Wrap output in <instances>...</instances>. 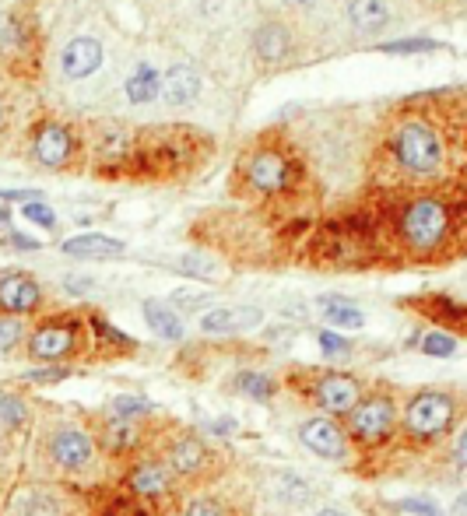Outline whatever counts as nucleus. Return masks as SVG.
<instances>
[{"label":"nucleus","mask_w":467,"mask_h":516,"mask_svg":"<svg viewBox=\"0 0 467 516\" xmlns=\"http://www.w3.org/2000/svg\"><path fill=\"white\" fill-rule=\"evenodd\" d=\"M387 151L394 165H401L408 176H436L446 162V144L436 123L422 113L404 109L387 134Z\"/></svg>","instance_id":"f257e3e1"},{"label":"nucleus","mask_w":467,"mask_h":516,"mask_svg":"<svg viewBox=\"0 0 467 516\" xmlns=\"http://www.w3.org/2000/svg\"><path fill=\"white\" fill-rule=\"evenodd\" d=\"M239 176H243L246 190H253V194L278 197L299 183L302 165L292 155L288 141H281V137H260L246 155H239Z\"/></svg>","instance_id":"f03ea898"},{"label":"nucleus","mask_w":467,"mask_h":516,"mask_svg":"<svg viewBox=\"0 0 467 516\" xmlns=\"http://www.w3.org/2000/svg\"><path fill=\"white\" fill-rule=\"evenodd\" d=\"M197 148H208L201 130L190 127H151L134 137V165L148 172H180L197 158Z\"/></svg>","instance_id":"7ed1b4c3"},{"label":"nucleus","mask_w":467,"mask_h":516,"mask_svg":"<svg viewBox=\"0 0 467 516\" xmlns=\"http://www.w3.org/2000/svg\"><path fill=\"white\" fill-rule=\"evenodd\" d=\"M453 218H457V211L450 208L446 197L425 194L401 208V215H397V232H401L404 246H408L411 253H422L425 257V253H436L439 246L450 239Z\"/></svg>","instance_id":"20e7f679"},{"label":"nucleus","mask_w":467,"mask_h":516,"mask_svg":"<svg viewBox=\"0 0 467 516\" xmlns=\"http://www.w3.org/2000/svg\"><path fill=\"white\" fill-rule=\"evenodd\" d=\"M457 418V401L446 390H422L408 401L404 411V432L415 439H439L450 432Z\"/></svg>","instance_id":"39448f33"},{"label":"nucleus","mask_w":467,"mask_h":516,"mask_svg":"<svg viewBox=\"0 0 467 516\" xmlns=\"http://www.w3.org/2000/svg\"><path fill=\"white\" fill-rule=\"evenodd\" d=\"M394 429H397V404L390 394L359 397V404L348 411V436L366 446L387 443L394 436Z\"/></svg>","instance_id":"423d86ee"},{"label":"nucleus","mask_w":467,"mask_h":516,"mask_svg":"<svg viewBox=\"0 0 467 516\" xmlns=\"http://www.w3.org/2000/svg\"><path fill=\"white\" fill-rule=\"evenodd\" d=\"M46 457L67 474H85L95 464V446L88 439V432H81L78 425H57L46 436Z\"/></svg>","instance_id":"0eeeda50"},{"label":"nucleus","mask_w":467,"mask_h":516,"mask_svg":"<svg viewBox=\"0 0 467 516\" xmlns=\"http://www.w3.org/2000/svg\"><path fill=\"white\" fill-rule=\"evenodd\" d=\"M32 155L46 169H67L78 155V134L60 120H43L32 127Z\"/></svg>","instance_id":"6e6552de"},{"label":"nucleus","mask_w":467,"mask_h":516,"mask_svg":"<svg viewBox=\"0 0 467 516\" xmlns=\"http://www.w3.org/2000/svg\"><path fill=\"white\" fill-rule=\"evenodd\" d=\"M299 439L317 453V457L334 460V464H345L348 460V436L334 418L327 415L306 418V422L299 425Z\"/></svg>","instance_id":"1a4fd4ad"},{"label":"nucleus","mask_w":467,"mask_h":516,"mask_svg":"<svg viewBox=\"0 0 467 516\" xmlns=\"http://www.w3.org/2000/svg\"><path fill=\"white\" fill-rule=\"evenodd\" d=\"M359 397H362L359 380L348 373H324L313 383V404L324 415H348L359 404Z\"/></svg>","instance_id":"9d476101"},{"label":"nucleus","mask_w":467,"mask_h":516,"mask_svg":"<svg viewBox=\"0 0 467 516\" xmlns=\"http://www.w3.org/2000/svg\"><path fill=\"white\" fill-rule=\"evenodd\" d=\"M78 344V323L74 320H53L43 323L36 334L29 337V355L32 359H64L67 352H74Z\"/></svg>","instance_id":"9b49d317"},{"label":"nucleus","mask_w":467,"mask_h":516,"mask_svg":"<svg viewBox=\"0 0 467 516\" xmlns=\"http://www.w3.org/2000/svg\"><path fill=\"white\" fill-rule=\"evenodd\" d=\"M43 306V288L22 271H8L0 274V309L11 316H25L36 313Z\"/></svg>","instance_id":"f8f14e48"},{"label":"nucleus","mask_w":467,"mask_h":516,"mask_svg":"<svg viewBox=\"0 0 467 516\" xmlns=\"http://www.w3.org/2000/svg\"><path fill=\"white\" fill-rule=\"evenodd\" d=\"M211 464L208 446L197 436H176L173 443L166 446V467L176 471L180 478H201Z\"/></svg>","instance_id":"ddd939ff"},{"label":"nucleus","mask_w":467,"mask_h":516,"mask_svg":"<svg viewBox=\"0 0 467 516\" xmlns=\"http://www.w3.org/2000/svg\"><path fill=\"white\" fill-rule=\"evenodd\" d=\"M102 57H106V53H102L99 39L78 36L64 46V53H60V71H64V78H71V81H85L88 74H95L102 67Z\"/></svg>","instance_id":"4468645a"},{"label":"nucleus","mask_w":467,"mask_h":516,"mask_svg":"<svg viewBox=\"0 0 467 516\" xmlns=\"http://www.w3.org/2000/svg\"><path fill=\"white\" fill-rule=\"evenodd\" d=\"M127 488L144 499H166L173 492V474L162 460H137L127 474Z\"/></svg>","instance_id":"2eb2a0df"},{"label":"nucleus","mask_w":467,"mask_h":516,"mask_svg":"<svg viewBox=\"0 0 467 516\" xmlns=\"http://www.w3.org/2000/svg\"><path fill=\"white\" fill-rule=\"evenodd\" d=\"M253 50H257V57L264 60V64L271 67L285 64V60L292 57V32L281 22H264L257 29V36H253Z\"/></svg>","instance_id":"dca6fc26"},{"label":"nucleus","mask_w":467,"mask_h":516,"mask_svg":"<svg viewBox=\"0 0 467 516\" xmlns=\"http://www.w3.org/2000/svg\"><path fill=\"white\" fill-rule=\"evenodd\" d=\"M197 92H201V78H197V71L190 64L169 67L166 78H162V88H159V95L169 102V106H190V102L197 99Z\"/></svg>","instance_id":"f3484780"},{"label":"nucleus","mask_w":467,"mask_h":516,"mask_svg":"<svg viewBox=\"0 0 467 516\" xmlns=\"http://www.w3.org/2000/svg\"><path fill=\"white\" fill-rule=\"evenodd\" d=\"M348 22H352V29L362 32V36L383 32L390 25L387 0H352V4H348Z\"/></svg>","instance_id":"a211bd4d"},{"label":"nucleus","mask_w":467,"mask_h":516,"mask_svg":"<svg viewBox=\"0 0 467 516\" xmlns=\"http://www.w3.org/2000/svg\"><path fill=\"white\" fill-rule=\"evenodd\" d=\"M260 323V309L253 306H239V309H215L201 320V327L208 334H232V330H250Z\"/></svg>","instance_id":"6ab92c4d"},{"label":"nucleus","mask_w":467,"mask_h":516,"mask_svg":"<svg viewBox=\"0 0 467 516\" xmlns=\"http://www.w3.org/2000/svg\"><path fill=\"white\" fill-rule=\"evenodd\" d=\"M64 253L67 257H120L123 253V243L120 239H109V236H95V232H88V236H74L64 243Z\"/></svg>","instance_id":"aec40b11"},{"label":"nucleus","mask_w":467,"mask_h":516,"mask_svg":"<svg viewBox=\"0 0 467 516\" xmlns=\"http://www.w3.org/2000/svg\"><path fill=\"white\" fill-rule=\"evenodd\" d=\"M137 439H141V425L130 422V418L113 415L106 425H102V443H106V450H113V453H127L130 446H137Z\"/></svg>","instance_id":"412c9836"},{"label":"nucleus","mask_w":467,"mask_h":516,"mask_svg":"<svg viewBox=\"0 0 467 516\" xmlns=\"http://www.w3.org/2000/svg\"><path fill=\"white\" fill-rule=\"evenodd\" d=\"M271 495L274 499H281L285 506H302V502H309V481L299 478V474L292 471H278L271 474Z\"/></svg>","instance_id":"4be33fe9"},{"label":"nucleus","mask_w":467,"mask_h":516,"mask_svg":"<svg viewBox=\"0 0 467 516\" xmlns=\"http://www.w3.org/2000/svg\"><path fill=\"white\" fill-rule=\"evenodd\" d=\"M159 88H162L159 71L148 67V64H141L134 71V78H127V99L134 102V106H148V102L159 99Z\"/></svg>","instance_id":"5701e85b"},{"label":"nucleus","mask_w":467,"mask_h":516,"mask_svg":"<svg viewBox=\"0 0 467 516\" xmlns=\"http://www.w3.org/2000/svg\"><path fill=\"white\" fill-rule=\"evenodd\" d=\"M144 320L151 323V330H155V334L169 337V341H180V337H183L180 316H176L169 306H162V302H155V299L144 302Z\"/></svg>","instance_id":"b1692460"},{"label":"nucleus","mask_w":467,"mask_h":516,"mask_svg":"<svg viewBox=\"0 0 467 516\" xmlns=\"http://www.w3.org/2000/svg\"><path fill=\"white\" fill-rule=\"evenodd\" d=\"M320 309H324L327 323H334V327H362V309L355 302L331 295V299H320Z\"/></svg>","instance_id":"393cba45"},{"label":"nucleus","mask_w":467,"mask_h":516,"mask_svg":"<svg viewBox=\"0 0 467 516\" xmlns=\"http://www.w3.org/2000/svg\"><path fill=\"white\" fill-rule=\"evenodd\" d=\"M18 516H60L64 513V506H60L57 495L50 492H32L25 495V499H18Z\"/></svg>","instance_id":"a878e982"},{"label":"nucleus","mask_w":467,"mask_h":516,"mask_svg":"<svg viewBox=\"0 0 467 516\" xmlns=\"http://www.w3.org/2000/svg\"><path fill=\"white\" fill-rule=\"evenodd\" d=\"M236 387L243 390V394H250L253 401H267V397L274 394V380L267 373H253V369H246V373H239Z\"/></svg>","instance_id":"bb28decb"},{"label":"nucleus","mask_w":467,"mask_h":516,"mask_svg":"<svg viewBox=\"0 0 467 516\" xmlns=\"http://www.w3.org/2000/svg\"><path fill=\"white\" fill-rule=\"evenodd\" d=\"M151 404L144 401V397H116L113 401V415H120V418H130V422H137L141 415H151Z\"/></svg>","instance_id":"cd10ccee"},{"label":"nucleus","mask_w":467,"mask_h":516,"mask_svg":"<svg viewBox=\"0 0 467 516\" xmlns=\"http://www.w3.org/2000/svg\"><path fill=\"white\" fill-rule=\"evenodd\" d=\"M0 418L11 425V429H18V425L25 422V404H22V397H15V394H0Z\"/></svg>","instance_id":"c85d7f7f"},{"label":"nucleus","mask_w":467,"mask_h":516,"mask_svg":"<svg viewBox=\"0 0 467 516\" xmlns=\"http://www.w3.org/2000/svg\"><path fill=\"white\" fill-rule=\"evenodd\" d=\"M422 348H425V355H443V359H450V355L457 352V337H450V334H439V330H436V334H429V337H425V344H422Z\"/></svg>","instance_id":"c756f323"},{"label":"nucleus","mask_w":467,"mask_h":516,"mask_svg":"<svg viewBox=\"0 0 467 516\" xmlns=\"http://www.w3.org/2000/svg\"><path fill=\"white\" fill-rule=\"evenodd\" d=\"M383 53H429V50H439L432 39H401V43H383L380 46Z\"/></svg>","instance_id":"7c9ffc66"},{"label":"nucleus","mask_w":467,"mask_h":516,"mask_svg":"<svg viewBox=\"0 0 467 516\" xmlns=\"http://www.w3.org/2000/svg\"><path fill=\"white\" fill-rule=\"evenodd\" d=\"M22 334H25L22 320H0V352L15 348V344L22 341Z\"/></svg>","instance_id":"2f4dec72"},{"label":"nucleus","mask_w":467,"mask_h":516,"mask_svg":"<svg viewBox=\"0 0 467 516\" xmlns=\"http://www.w3.org/2000/svg\"><path fill=\"white\" fill-rule=\"evenodd\" d=\"M25 218H29V222H36V225H43V229H53V225H57V215H53L50 208H46V204H25V211H22Z\"/></svg>","instance_id":"473e14b6"},{"label":"nucleus","mask_w":467,"mask_h":516,"mask_svg":"<svg viewBox=\"0 0 467 516\" xmlns=\"http://www.w3.org/2000/svg\"><path fill=\"white\" fill-rule=\"evenodd\" d=\"M401 509L408 516H443V509H439L436 502H429V499H404Z\"/></svg>","instance_id":"72a5a7b5"},{"label":"nucleus","mask_w":467,"mask_h":516,"mask_svg":"<svg viewBox=\"0 0 467 516\" xmlns=\"http://www.w3.org/2000/svg\"><path fill=\"white\" fill-rule=\"evenodd\" d=\"M320 348H324V355H348V341L338 334H331V330L320 334Z\"/></svg>","instance_id":"f704fd0d"},{"label":"nucleus","mask_w":467,"mask_h":516,"mask_svg":"<svg viewBox=\"0 0 467 516\" xmlns=\"http://www.w3.org/2000/svg\"><path fill=\"white\" fill-rule=\"evenodd\" d=\"M187 516H225V509H222V502H215V499H197L194 506L187 509Z\"/></svg>","instance_id":"c9c22d12"},{"label":"nucleus","mask_w":467,"mask_h":516,"mask_svg":"<svg viewBox=\"0 0 467 516\" xmlns=\"http://www.w3.org/2000/svg\"><path fill=\"white\" fill-rule=\"evenodd\" d=\"M0 197L4 201H36V190H0Z\"/></svg>","instance_id":"e433bc0d"},{"label":"nucleus","mask_w":467,"mask_h":516,"mask_svg":"<svg viewBox=\"0 0 467 516\" xmlns=\"http://www.w3.org/2000/svg\"><path fill=\"white\" fill-rule=\"evenodd\" d=\"M67 369H36V373H29V380H64Z\"/></svg>","instance_id":"4c0bfd02"},{"label":"nucleus","mask_w":467,"mask_h":516,"mask_svg":"<svg viewBox=\"0 0 467 516\" xmlns=\"http://www.w3.org/2000/svg\"><path fill=\"white\" fill-rule=\"evenodd\" d=\"M173 302H176V306H180V309H194V306H201V295H173Z\"/></svg>","instance_id":"58836bf2"},{"label":"nucleus","mask_w":467,"mask_h":516,"mask_svg":"<svg viewBox=\"0 0 467 516\" xmlns=\"http://www.w3.org/2000/svg\"><path fill=\"white\" fill-rule=\"evenodd\" d=\"M8 243L15 246V250H36V243H32L29 236H18V232H15V236L8 239Z\"/></svg>","instance_id":"ea45409f"},{"label":"nucleus","mask_w":467,"mask_h":516,"mask_svg":"<svg viewBox=\"0 0 467 516\" xmlns=\"http://www.w3.org/2000/svg\"><path fill=\"white\" fill-rule=\"evenodd\" d=\"M88 285H92L88 278H67V288H71V292H85Z\"/></svg>","instance_id":"a19ab883"},{"label":"nucleus","mask_w":467,"mask_h":516,"mask_svg":"<svg viewBox=\"0 0 467 516\" xmlns=\"http://www.w3.org/2000/svg\"><path fill=\"white\" fill-rule=\"evenodd\" d=\"M313 516H345L341 509H320V513H313Z\"/></svg>","instance_id":"79ce46f5"},{"label":"nucleus","mask_w":467,"mask_h":516,"mask_svg":"<svg viewBox=\"0 0 467 516\" xmlns=\"http://www.w3.org/2000/svg\"><path fill=\"white\" fill-rule=\"evenodd\" d=\"M0 127H4V106H0Z\"/></svg>","instance_id":"37998d69"}]
</instances>
